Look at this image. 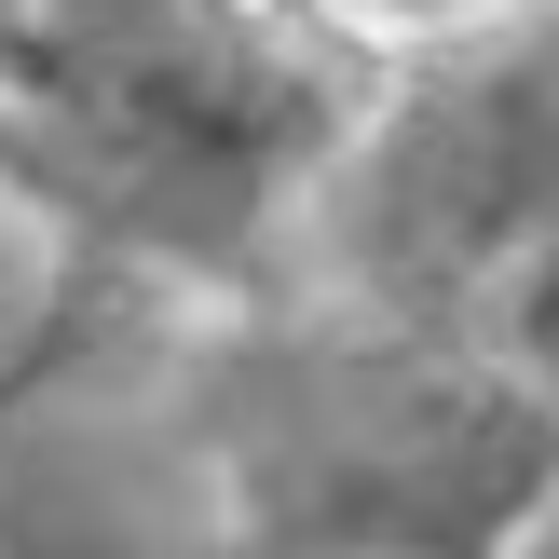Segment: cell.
I'll use <instances>...</instances> for the list:
<instances>
[{
    "mask_svg": "<svg viewBox=\"0 0 559 559\" xmlns=\"http://www.w3.org/2000/svg\"><path fill=\"white\" fill-rule=\"evenodd\" d=\"M0 178H14V164H0Z\"/></svg>",
    "mask_w": 559,
    "mask_h": 559,
    "instance_id": "3957f363",
    "label": "cell"
},
{
    "mask_svg": "<svg viewBox=\"0 0 559 559\" xmlns=\"http://www.w3.org/2000/svg\"><path fill=\"white\" fill-rule=\"evenodd\" d=\"M478 355L559 424V191H546L533 233H519V260L491 273V300H478Z\"/></svg>",
    "mask_w": 559,
    "mask_h": 559,
    "instance_id": "6da1fadb",
    "label": "cell"
},
{
    "mask_svg": "<svg viewBox=\"0 0 559 559\" xmlns=\"http://www.w3.org/2000/svg\"><path fill=\"white\" fill-rule=\"evenodd\" d=\"M506 559H559V437H546L533 491H519V533H506Z\"/></svg>",
    "mask_w": 559,
    "mask_h": 559,
    "instance_id": "7a4b0ae2",
    "label": "cell"
}]
</instances>
